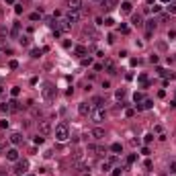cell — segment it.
<instances>
[{
    "label": "cell",
    "mask_w": 176,
    "mask_h": 176,
    "mask_svg": "<svg viewBox=\"0 0 176 176\" xmlns=\"http://www.w3.org/2000/svg\"><path fill=\"white\" fill-rule=\"evenodd\" d=\"M55 139L58 141H68L70 139V127L66 123H59L55 127Z\"/></svg>",
    "instance_id": "cell-1"
},
{
    "label": "cell",
    "mask_w": 176,
    "mask_h": 176,
    "mask_svg": "<svg viewBox=\"0 0 176 176\" xmlns=\"http://www.w3.org/2000/svg\"><path fill=\"white\" fill-rule=\"evenodd\" d=\"M41 94H43V100L51 103V100L55 98V86H53L51 82H45L43 84V88H41Z\"/></svg>",
    "instance_id": "cell-2"
},
{
    "label": "cell",
    "mask_w": 176,
    "mask_h": 176,
    "mask_svg": "<svg viewBox=\"0 0 176 176\" xmlns=\"http://www.w3.org/2000/svg\"><path fill=\"white\" fill-rule=\"evenodd\" d=\"M90 117H92L94 123H103V121L106 119V111H105V106H94L92 113H90Z\"/></svg>",
    "instance_id": "cell-3"
},
{
    "label": "cell",
    "mask_w": 176,
    "mask_h": 176,
    "mask_svg": "<svg viewBox=\"0 0 176 176\" xmlns=\"http://www.w3.org/2000/svg\"><path fill=\"white\" fill-rule=\"evenodd\" d=\"M27 170H29V162H27V160H16V164H14V174L23 176V174H27Z\"/></svg>",
    "instance_id": "cell-4"
},
{
    "label": "cell",
    "mask_w": 176,
    "mask_h": 176,
    "mask_svg": "<svg viewBox=\"0 0 176 176\" xmlns=\"http://www.w3.org/2000/svg\"><path fill=\"white\" fill-rule=\"evenodd\" d=\"M92 103H86V100H84V103H80V105H78V113H80V115H82V117H88V115H90V113H92Z\"/></svg>",
    "instance_id": "cell-5"
},
{
    "label": "cell",
    "mask_w": 176,
    "mask_h": 176,
    "mask_svg": "<svg viewBox=\"0 0 176 176\" xmlns=\"http://www.w3.org/2000/svg\"><path fill=\"white\" fill-rule=\"evenodd\" d=\"M51 131H53V127H51V121H47V119L39 121V133H41V135H49Z\"/></svg>",
    "instance_id": "cell-6"
},
{
    "label": "cell",
    "mask_w": 176,
    "mask_h": 176,
    "mask_svg": "<svg viewBox=\"0 0 176 176\" xmlns=\"http://www.w3.org/2000/svg\"><path fill=\"white\" fill-rule=\"evenodd\" d=\"M82 19V12L80 10H68V14H66V21L70 25H74V23H78Z\"/></svg>",
    "instance_id": "cell-7"
},
{
    "label": "cell",
    "mask_w": 176,
    "mask_h": 176,
    "mask_svg": "<svg viewBox=\"0 0 176 176\" xmlns=\"http://www.w3.org/2000/svg\"><path fill=\"white\" fill-rule=\"evenodd\" d=\"M100 6H103V10L105 12H111V10H115V8L119 6V0H103Z\"/></svg>",
    "instance_id": "cell-8"
},
{
    "label": "cell",
    "mask_w": 176,
    "mask_h": 176,
    "mask_svg": "<svg viewBox=\"0 0 176 176\" xmlns=\"http://www.w3.org/2000/svg\"><path fill=\"white\" fill-rule=\"evenodd\" d=\"M23 133H19V131H14V133H10V137H8V141H10L12 145H21L23 143Z\"/></svg>",
    "instance_id": "cell-9"
},
{
    "label": "cell",
    "mask_w": 176,
    "mask_h": 176,
    "mask_svg": "<svg viewBox=\"0 0 176 176\" xmlns=\"http://www.w3.org/2000/svg\"><path fill=\"white\" fill-rule=\"evenodd\" d=\"M90 137H94L96 141L105 139V129H103V127H94V129L90 131Z\"/></svg>",
    "instance_id": "cell-10"
},
{
    "label": "cell",
    "mask_w": 176,
    "mask_h": 176,
    "mask_svg": "<svg viewBox=\"0 0 176 176\" xmlns=\"http://www.w3.org/2000/svg\"><path fill=\"white\" fill-rule=\"evenodd\" d=\"M84 6V0H68V10H80Z\"/></svg>",
    "instance_id": "cell-11"
},
{
    "label": "cell",
    "mask_w": 176,
    "mask_h": 176,
    "mask_svg": "<svg viewBox=\"0 0 176 176\" xmlns=\"http://www.w3.org/2000/svg\"><path fill=\"white\" fill-rule=\"evenodd\" d=\"M55 27H58V29L61 31V33H68V31L72 29V25L68 23L66 19H61V21H58V23H55Z\"/></svg>",
    "instance_id": "cell-12"
},
{
    "label": "cell",
    "mask_w": 176,
    "mask_h": 176,
    "mask_svg": "<svg viewBox=\"0 0 176 176\" xmlns=\"http://www.w3.org/2000/svg\"><path fill=\"white\" fill-rule=\"evenodd\" d=\"M6 160L16 162V160H19V150H16V148H8V150H6Z\"/></svg>",
    "instance_id": "cell-13"
},
{
    "label": "cell",
    "mask_w": 176,
    "mask_h": 176,
    "mask_svg": "<svg viewBox=\"0 0 176 176\" xmlns=\"http://www.w3.org/2000/svg\"><path fill=\"white\" fill-rule=\"evenodd\" d=\"M8 106H10V113H19V111L23 109V105H21L16 98H10V100H8Z\"/></svg>",
    "instance_id": "cell-14"
},
{
    "label": "cell",
    "mask_w": 176,
    "mask_h": 176,
    "mask_svg": "<svg viewBox=\"0 0 176 176\" xmlns=\"http://www.w3.org/2000/svg\"><path fill=\"white\" fill-rule=\"evenodd\" d=\"M82 35H84V37H92V41H96V39H98V33H96V31H94L92 27H84Z\"/></svg>",
    "instance_id": "cell-15"
},
{
    "label": "cell",
    "mask_w": 176,
    "mask_h": 176,
    "mask_svg": "<svg viewBox=\"0 0 176 176\" xmlns=\"http://www.w3.org/2000/svg\"><path fill=\"white\" fill-rule=\"evenodd\" d=\"M131 25L133 27H143V16L141 14H133L131 16Z\"/></svg>",
    "instance_id": "cell-16"
},
{
    "label": "cell",
    "mask_w": 176,
    "mask_h": 176,
    "mask_svg": "<svg viewBox=\"0 0 176 176\" xmlns=\"http://www.w3.org/2000/svg\"><path fill=\"white\" fill-rule=\"evenodd\" d=\"M10 37L12 39H19L21 37V23H14V27H12V31H10Z\"/></svg>",
    "instance_id": "cell-17"
},
{
    "label": "cell",
    "mask_w": 176,
    "mask_h": 176,
    "mask_svg": "<svg viewBox=\"0 0 176 176\" xmlns=\"http://www.w3.org/2000/svg\"><path fill=\"white\" fill-rule=\"evenodd\" d=\"M0 51L12 53V49H10V45H8V41H6V39H2V37H0Z\"/></svg>",
    "instance_id": "cell-18"
},
{
    "label": "cell",
    "mask_w": 176,
    "mask_h": 176,
    "mask_svg": "<svg viewBox=\"0 0 176 176\" xmlns=\"http://www.w3.org/2000/svg\"><path fill=\"white\" fill-rule=\"evenodd\" d=\"M103 68H105V70L109 72V74H117V72H115V66H113V61H111V59H105Z\"/></svg>",
    "instance_id": "cell-19"
},
{
    "label": "cell",
    "mask_w": 176,
    "mask_h": 176,
    "mask_svg": "<svg viewBox=\"0 0 176 176\" xmlns=\"http://www.w3.org/2000/svg\"><path fill=\"white\" fill-rule=\"evenodd\" d=\"M105 105H106L105 96H94L92 98V106H105Z\"/></svg>",
    "instance_id": "cell-20"
},
{
    "label": "cell",
    "mask_w": 176,
    "mask_h": 176,
    "mask_svg": "<svg viewBox=\"0 0 176 176\" xmlns=\"http://www.w3.org/2000/svg\"><path fill=\"white\" fill-rule=\"evenodd\" d=\"M145 29H148V31H152L154 33V29H156V27H158V21H156V19H150V21H145Z\"/></svg>",
    "instance_id": "cell-21"
},
{
    "label": "cell",
    "mask_w": 176,
    "mask_h": 176,
    "mask_svg": "<svg viewBox=\"0 0 176 176\" xmlns=\"http://www.w3.org/2000/svg\"><path fill=\"white\" fill-rule=\"evenodd\" d=\"M74 53L82 58V55H86V53H88V49H86L84 45H76V47H74Z\"/></svg>",
    "instance_id": "cell-22"
},
{
    "label": "cell",
    "mask_w": 176,
    "mask_h": 176,
    "mask_svg": "<svg viewBox=\"0 0 176 176\" xmlns=\"http://www.w3.org/2000/svg\"><path fill=\"white\" fill-rule=\"evenodd\" d=\"M131 10H133V4H131V2H121V12L129 14Z\"/></svg>",
    "instance_id": "cell-23"
},
{
    "label": "cell",
    "mask_w": 176,
    "mask_h": 176,
    "mask_svg": "<svg viewBox=\"0 0 176 176\" xmlns=\"http://www.w3.org/2000/svg\"><path fill=\"white\" fill-rule=\"evenodd\" d=\"M19 43H21L23 47H29V45H31V37H29V35H21V37H19Z\"/></svg>",
    "instance_id": "cell-24"
},
{
    "label": "cell",
    "mask_w": 176,
    "mask_h": 176,
    "mask_svg": "<svg viewBox=\"0 0 176 176\" xmlns=\"http://www.w3.org/2000/svg\"><path fill=\"white\" fill-rule=\"evenodd\" d=\"M166 10H168V14H176V0H172V2H168Z\"/></svg>",
    "instance_id": "cell-25"
},
{
    "label": "cell",
    "mask_w": 176,
    "mask_h": 176,
    "mask_svg": "<svg viewBox=\"0 0 176 176\" xmlns=\"http://www.w3.org/2000/svg\"><path fill=\"white\" fill-rule=\"evenodd\" d=\"M133 100H135V105H137V103H143V100H145L143 92H135V94H133Z\"/></svg>",
    "instance_id": "cell-26"
},
{
    "label": "cell",
    "mask_w": 176,
    "mask_h": 176,
    "mask_svg": "<svg viewBox=\"0 0 176 176\" xmlns=\"http://www.w3.org/2000/svg\"><path fill=\"white\" fill-rule=\"evenodd\" d=\"M111 152L113 154H121L123 152V145H121V143H113V145H111Z\"/></svg>",
    "instance_id": "cell-27"
},
{
    "label": "cell",
    "mask_w": 176,
    "mask_h": 176,
    "mask_svg": "<svg viewBox=\"0 0 176 176\" xmlns=\"http://www.w3.org/2000/svg\"><path fill=\"white\" fill-rule=\"evenodd\" d=\"M80 66H84V68H86V66H92V58H90V55H88V58H82L80 59Z\"/></svg>",
    "instance_id": "cell-28"
},
{
    "label": "cell",
    "mask_w": 176,
    "mask_h": 176,
    "mask_svg": "<svg viewBox=\"0 0 176 176\" xmlns=\"http://www.w3.org/2000/svg\"><path fill=\"white\" fill-rule=\"evenodd\" d=\"M111 162H109V160H105V162H103V164H100V170H103V172H109V170H111Z\"/></svg>",
    "instance_id": "cell-29"
},
{
    "label": "cell",
    "mask_w": 176,
    "mask_h": 176,
    "mask_svg": "<svg viewBox=\"0 0 176 176\" xmlns=\"http://www.w3.org/2000/svg\"><path fill=\"white\" fill-rule=\"evenodd\" d=\"M41 53H43V49H37V47H33V49H31V58H39Z\"/></svg>",
    "instance_id": "cell-30"
},
{
    "label": "cell",
    "mask_w": 176,
    "mask_h": 176,
    "mask_svg": "<svg viewBox=\"0 0 176 176\" xmlns=\"http://www.w3.org/2000/svg\"><path fill=\"white\" fill-rule=\"evenodd\" d=\"M10 94H12V98H16V96L21 94V88H19V86H12V88H10Z\"/></svg>",
    "instance_id": "cell-31"
},
{
    "label": "cell",
    "mask_w": 176,
    "mask_h": 176,
    "mask_svg": "<svg viewBox=\"0 0 176 176\" xmlns=\"http://www.w3.org/2000/svg\"><path fill=\"white\" fill-rule=\"evenodd\" d=\"M137 80H139V84H143V86L148 88V84H150V82H148V76H145V74H141V76L137 78Z\"/></svg>",
    "instance_id": "cell-32"
},
{
    "label": "cell",
    "mask_w": 176,
    "mask_h": 176,
    "mask_svg": "<svg viewBox=\"0 0 176 176\" xmlns=\"http://www.w3.org/2000/svg\"><path fill=\"white\" fill-rule=\"evenodd\" d=\"M115 98H117V100H121V98H125V90H123V88H119L117 92H115Z\"/></svg>",
    "instance_id": "cell-33"
},
{
    "label": "cell",
    "mask_w": 176,
    "mask_h": 176,
    "mask_svg": "<svg viewBox=\"0 0 176 176\" xmlns=\"http://www.w3.org/2000/svg\"><path fill=\"white\" fill-rule=\"evenodd\" d=\"M33 141H35L37 145H41V143H43V141H45V137H43V135H41V133H39V135H35V137H33Z\"/></svg>",
    "instance_id": "cell-34"
},
{
    "label": "cell",
    "mask_w": 176,
    "mask_h": 176,
    "mask_svg": "<svg viewBox=\"0 0 176 176\" xmlns=\"http://www.w3.org/2000/svg\"><path fill=\"white\" fill-rule=\"evenodd\" d=\"M6 143H8L6 137H0V152H4V150H6Z\"/></svg>",
    "instance_id": "cell-35"
},
{
    "label": "cell",
    "mask_w": 176,
    "mask_h": 176,
    "mask_svg": "<svg viewBox=\"0 0 176 176\" xmlns=\"http://www.w3.org/2000/svg\"><path fill=\"white\" fill-rule=\"evenodd\" d=\"M135 160H137V156H135V154H129V156H127V166H131Z\"/></svg>",
    "instance_id": "cell-36"
},
{
    "label": "cell",
    "mask_w": 176,
    "mask_h": 176,
    "mask_svg": "<svg viewBox=\"0 0 176 176\" xmlns=\"http://www.w3.org/2000/svg\"><path fill=\"white\" fill-rule=\"evenodd\" d=\"M0 111H2V113H10V106H8V103H2V105H0Z\"/></svg>",
    "instance_id": "cell-37"
},
{
    "label": "cell",
    "mask_w": 176,
    "mask_h": 176,
    "mask_svg": "<svg viewBox=\"0 0 176 176\" xmlns=\"http://www.w3.org/2000/svg\"><path fill=\"white\" fill-rule=\"evenodd\" d=\"M29 19H31V21H39V19H41V10H39V12H33V14H29Z\"/></svg>",
    "instance_id": "cell-38"
},
{
    "label": "cell",
    "mask_w": 176,
    "mask_h": 176,
    "mask_svg": "<svg viewBox=\"0 0 176 176\" xmlns=\"http://www.w3.org/2000/svg\"><path fill=\"white\" fill-rule=\"evenodd\" d=\"M8 68H10V70H16V68H19V61H16V59H10Z\"/></svg>",
    "instance_id": "cell-39"
},
{
    "label": "cell",
    "mask_w": 176,
    "mask_h": 176,
    "mask_svg": "<svg viewBox=\"0 0 176 176\" xmlns=\"http://www.w3.org/2000/svg\"><path fill=\"white\" fill-rule=\"evenodd\" d=\"M160 21H162V23H168V21H170V14H168V12H166V14H160Z\"/></svg>",
    "instance_id": "cell-40"
},
{
    "label": "cell",
    "mask_w": 176,
    "mask_h": 176,
    "mask_svg": "<svg viewBox=\"0 0 176 176\" xmlns=\"http://www.w3.org/2000/svg\"><path fill=\"white\" fill-rule=\"evenodd\" d=\"M105 25H106V27H113V25H115V21H113L111 16H106V19H105Z\"/></svg>",
    "instance_id": "cell-41"
},
{
    "label": "cell",
    "mask_w": 176,
    "mask_h": 176,
    "mask_svg": "<svg viewBox=\"0 0 176 176\" xmlns=\"http://www.w3.org/2000/svg\"><path fill=\"white\" fill-rule=\"evenodd\" d=\"M143 141H145V143H150V141H154V133H148V135L143 137Z\"/></svg>",
    "instance_id": "cell-42"
},
{
    "label": "cell",
    "mask_w": 176,
    "mask_h": 176,
    "mask_svg": "<svg viewBox=\"0 0 176 176\" xmlns=\"http://www.w3.org/2000/svg\"><path fill=\"white\" fill-rule=\"evenodd\" d=\"M14 12L21 14V12H23V4H14Z\"/></svg>",
    "instance_id": "cell-43"
},
{
    "label": "cell",
    "mask_w": 176,
    "mask_h": 176,
    "mask_svg": "<svg viewBox=\"0 0 176 176\" xmlns=\"http://www.w3.org/2000/svg\"><path fill=\"white\" fill-rule=\"evenodd\" d=\"M121 170H123V166H117V168L113 170V176H119V174H121Z\"/></svg>",
    "instance_id": "cell-44"
},
{
    "label": "cell",
    "mask_w": 176,
    "mask_h": 176,
    "mask_svg": "<svg viewBox=\"0 0 176 176\" xmlns=\"http://www.w3.org/2000/svg\"><path fill=\"white\" fill-rule=\"evenodd\" d=\"M106 160H109V162H111V164H117L119 160H117V156H109V158H106Z\"/></svg>",
    "instance_id": "cell-45"
},
{
    "label": "cell",
    "mask_w": 176,
    "mask_h": 176,
    "mask_svg": "<svg viewBox=\"0 0 176 176\" xmlns=\"http://www.w3.org/2000/svg\"><path fill=\"white\" fill-rule=\"evenodd\" d=\"M174 37H176V31L174 29H170V31H168V39H174Z\"/></svg>",
    "instance_id": "cell-46"
},
{
    "label": "cell",
    "mask_w": 176,
    "mask_h": 176,
    "mask_svg": "<svg viewBox=\"0 0 176 176\" xmlns=\"http://www.w3.org/2000/svg\"><path fill=\"white\" fill-rule=\"evenodd\" d=\"M119 29H121V33H129V27H127V25H121Z\"/></svg>",
    "instance_id": "cell-47"
},
{
    "label": "cell",
    "mask_w": 176,
    "mask_h": 176,
    "mask_svg": "<svg viewBox=\"0 0 176 176\" xmlns=\"http://www.w3.org/2000/svg\"><path fill=\"white\" fill-rule=\"evenodd\" d=\"M150 10H154V12H156V14H158V12L162 10V6H160V4H156V6H154V8H150Z\"/></svg>",
    "instance_id": "cell-48"
},
{
    "label": "cell",
    "mask_w": 176,
    "mask_h": 176,
    "mask_svg": "<svg viewBox=\"0 0 176 176\" xmlns=\"http://www.w3.org/2000/svg\"><path fill=\"white\" fill-rule=\"evenodd\" d=\"M125 115H127V117H133V115H135V111H133V109H127V111H125Z\"/></svg>",
    "instance_id": "cell-49"
},
{
    "label": "cell",
    "mask_w": 176,
    "mask_h": 176,
    "mask_svg": "<svg viewBox=\"0 0 176 176\" xmlns=\"http://www.w3.org/2000/svg\"><path fill=\"white\" fill-rule=\"evenodd\" d=\"M150 61H152V64H158V55H156V53H154V55H150Z\"/></svg>",
    "instance_id": "cell-50"
},
{
    "label": "cell",
    "mask_w": 176,
    "mask_h": 176,
    "mask_svg": "<svg viewBox=\"0 0 176 176\" xmlns=\"http://www.w3.org/2000/svg\"><path fill=\"white\" fill-rule=\"evenodd\" d=\"M170 172H172V174H176V162H172V164H170Z\"/></svg>",
    "instance_id": "cell-51"
},
{
    "label": "cell",
    "mask_w": 176,
    "mask_h": 176,
    "mask_svg": "<svg viewBox=\"0 0 176 176\" xmlns=\"http://www.w3.org/2000/svg\"><path fill=\"white\" fill-rule=\"evenodd\" d=\"M0 127H2V129H6V127H8V121H0Z\"/></svg>",
    "instance_id": "cell-52"
},
{
    "label": "cell",
    "mask_w": 176,
    "mask_h": 176,
    "mask_svg": "<svg viewBox=\"0 0 176 176\" xmlns=\"http://www.w3.org/2000/svg\"><path fill=\"white\" fill-rule=\"evenodd\" d=\"M0 94H4V84H0Z\"/></svg>",
    "instance_id": "cell-53"
},
{
    "label": "cell",
    "mask_w": 176,
    "mask_h": 176,
    "mask_svg": "<svg viewBox=\"0 0 176 176\" xmlns=\"http://www.w3.org/2000/svg\"><path fill=\"white\" fill-rule=\"evenodd\" d=\"M160 2H162V4H168V2H172V0H160Z\"/></svg>",
    "instance_id": "cell-54"
},
{
    "label": "cell",
    "mask_w": 176,
    "mask_h": 176,
    "mask_svg": "<svg viewBox=\"0 0 176 176\" xmlns=\"http://www.w3.org/2000/svg\"><path fill=\"white\" fill-rule=\"evenodd\" d=\"M145 2H148V4H154V0H145Z\"/></svg>",
    "instance_id": "cell-55"
},
{
    "label": "cell",
    "mask_w": 176,
    "mask_h": 176,
    "mask_svg": "<svg viewBox=\"0 0 176 176\" xmlns=\"http://www.w3.org/2000/svg\"><path fill=\"white\" fill-rule=\"evenodd\" d=\"M6 2H8V4H14V0H6Z\"/></svg>",
    "instance_id": "cell-56"
},
{
    "label": "cell",
    "mask_w": 176,
    "mask_h": 176,
    "mask_svg": "<svg viewBox=\"0 0 176 176\" xmlns=\"http://www.w3.org/2000/svg\"><path fill=\"white\" fill-rule=\"evenodd\" d=\"M82 176H90V174H86V172H84V174H82Z\"/></svg>",
    "instance_id": "cell-57"
},
{
    "label": "cell",
    "mask_w": 176,
    "mask_h": 176,
    "mask_svg": "<svg viewBox=\"0 0 176 176\" xmlns=\"http://www.w3.org/2000/svg\"><path fill=\"white\" fill-rule=\"evenodd\" d=\"M25 176H35V174H25Z\"/></svg>",
    "instance_id": "cell-58"
},
{
    "label": "cell",
    "mask_w": 176,
    "mask_h": 176,
    "mask_svg": "<svg viewBox=\"0 0 176 176\" xmlns=\"http://www.w3.org/2000/svg\"><path fill=\"white\" fill-rule=\"evenodd\" d=\"M94 2H103V0H94Z\"/></svg>",
    "instance_id": "cell-59"
},
{
    "label": "cell",
    "mask_w": 176,
    "mask_h": 176,
    "mask_svg": "<svg viewBox=\"0 0 176 176\" xmlns=\"http://www.w3.org/2000/svg\"><path fill=\"white\" fill-rule=\"evenodd\" d=\"M0 84H2V78H0Z\"/></svg>",
    "instance_id": "cell-60"
},
{
    "label": "cell",
    "mask_w": 176,
    "mask_h": 176,
    "mask_svg": "<svg viewBox=\"0 0 176 176\" xmlns=\"http://www.w3.org/2000/svg\"><path fill=\"white\" fill-rule=\"evenodd\" d=\"M172 176H176V174H172Z\"/></svg>",
    "instance_id": "cell-61"
}]
</instances>
